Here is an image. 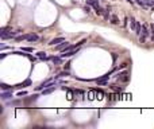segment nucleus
<instances>
[{
	"label": "nucleus",
	"instance_id": "20e7f679",
	"mask_svg": "<svg viewBox=\"0 0 154 129\" xmlns=\"http://www.w3.org/2000/svg\"><path fill=\"white\" fill-rule=\"evenodd\" d=\"M10 98H12V92L3 90V92H1V100H10Z\"/></svg>",
	"mask_w": 154,
	"mask_h": 129
},
{
	"label": "nucleus",
	"instance_id": "ddd939ff",
	"mask_svg": "<svg viewBox=\"0 0 154 129\" xmlns=\"http://www.w3.org/2000/svg\"><path fill=\"white\" fill-rule=\"evenodd\" d=\"M91 11H92V9H91V6L89 4H87V6L84 7V12L85 14H91Z\"/></svg>",
	"mask_w": 154,
	"mask_h": 129
},
{
	"label": "nucleus",
	"instance_id": "423d86ee",
	"mask_svg": "<svg viewBox=\"0 0 154 129\" xmlns=\"http://www.w3.org/2000/svg\"><path fill=\"white\" fill-rule=\"evenodd\" d=\"M68 46H69V43L65 40V42H62V43H60V44H57V46H55V49H57V50H62V51H64V50L66 49Z\"/></svg>",
	"mask_w": 154,
	"mask_h": 129
},
{
	"label": "nucleus",
	"instance_id": "a211bd4d",
	"mask_svg": "<svg viewBox=\"0 0 154 129\" xmlns=\"http://www.w3.org/2000/svg\"><path fill=\"white\" fill-rule=\"evenodd\" d=\"M68 100H73V93H72V90H68Z\"/></svg>",
	"mask_w": 154,
	"mask_h": 129
},
{
	"label": "nucleus",
	"instance_id": "f8f14e48",
	"mask_svg": "<svg viewBox=\"0 0 154 129\" xmlns=\"http://www.w3.org/2000/svg\"><path fill=\"white\" fill-rule=\"evenodd\" d=\"M37 57L39 58V59H47V55H46V52H43V51L38 52V54H37Z\"/></svg>",
	"mask_w": 154,
	"mask_h": 129
},
{
	"label": "nucleus",
	"instance_id": "9b49d317",
	"mask_svg": "<svg viewBox=\"0 0 154 129\" xmlns=\"http://www.w3.org/2000/svg\"><path fill=\"white\" fill-rule=\"evenodd\" d=\"M29 85H31V81H30V79H26L23 83H22V85L18 86V87H19V89H22V87H26V86H29Z\"/></svg>",
	"mask_w": 154,
	"mask_h": 129
},
{
	"label": "nucleus",
	"instance_id": "dca6fc26",
	"mask_svg": "<svg viewBox=\"0 0 154 129\" xmlns=\"http://www.w3.org/2000/svg\"><path fill=\"white\" fill-rule=\"evenodd\" d=\"M22 50H23V51H27V52H32V51H34V49H32V47H23Z\"/></svg>",
	"mask_w": 154,
	"mask_h": 129
},
{
	"label": "nucleus",
	"instance_id": "39448f33",
	"mask_svg": "<svg viewBox=\"0 0 154 129\" xmlns=\"http://www.w3.org/2000/svg\"><path fill=\"white\" fill-rule=\"evenodd\" d=\"M39 39V36H38L37 34H27V39L29 42H37V40Z\"/></svg>",
	"mask_w": 154,
	"mask_h": 129
},
{
	"label": "nucleus",
	"instance_id": "412c9836",
	"mask_svg": "<svg viewBox=\"0 0 154 129\" xmlns=\"http://www.w3.org/2000/svg\"><path fill=\"white\" fill-rule=\"evenodd\" d=\"M128 20H130V19H128V17H124V23H123V26H127V22H128Z\"/></svg>",
	"mask_w": 154,
	"mask_h": 129
},
{
	"label": "nucleus",
	"instance_id": "1a4fd4ad",
	"mask_svg": "<svg viewBox=\"0 0 154 129\" xmlns=\"http://www.w3.org/2000/svg\"><path fill=\"white\" fill-rule=\"evenodd\" d=\"M110 22L112 24H118L119 23V17L116 16V15H111V17H110Z\"/></svg>",
	"mask_w": 154,
	"mask_h": 129
},
{
	"label": "nucleus",
	"instance_id": "6e6552de",
	"mask_svg": "<svg viewBox=\"0 0 154 129\" xmlns=\"http://www.w3.org/2000/svg\"><path fill=\"white\" fill-rule=\"evenodd\" d=\"M55 89H57V86H50V87H46V89H43V94H50V93L54 92Z\"/></svg>",
	"mask_w": 154,
	"mask_h": 129
},
{
	"label": "nucleus",
	"instance_id": "7ed1b4c3",
	"mask_svg": "<svg viewBox=\"0 0 154 129\" xmlns=\"http://www.w3.org/2000/svg\"><path fill=\"white\" fill-rule=\"evenodd\" d=\"M118 79H119L120 82H128V79H130V75H128L127 71H123V73H120V74H119Z\"/></svg>",
	"mask_w": 154,
	"mask_h": 129
},
{
	"label": "nucleus",
	"instance_id": "aec40b11",
	"mask_svg": "<svg viewBox=\"0 0 154 129\" xmlns=\"http://www.w3.org/2000/svg\"><path fill=\"white\" fill-rule=\"evenodd\" d=\"M27 94V92H19L18 93V95H19V97H22V95H26Z\"/></svg>",
	"mask_w": 154,
	"mask_h": 129
},
{
	"label": "nucleus",
	"instance_id": "4be33fe9",
	"mask_svg": "<svg viewBox=\"0 0 154 129\" xmlns=\"http://www.w3.org/2000/svg\"><path fill=\"white\" fill-rule=\"evenodd\" d=\"M126 66H127V65H126V63H123V65H120V66H119V69H123V67H126Z\"/></svg>",
	"mask_w": 154,
	"mask_h": 129
},
{
	"label": "nucleus",
	"instance_id": "f257e3e1",
	"mask_svg": "<svg viewBox=\"0 0 154 129\" xmlns=\"http://www.w3.org/2000/svg\"><path fill=\"white\" fill-rule=\"evenodd\" d=\"M87 4H89L91 7H93L97 15H104L105 11L102 8V6L99 4V1H97V0H87Z\"/></svg>",
	"mask_w": 154,
	"mask_h": 129
},
{
	"label": "nucleus",
	"instance_id": "f03ea898",
	"mask_svg": "<svg viewBox=\"0 0 154 129\" xmlns=\"http://www.w3.org/2000/svg\"><path fill=\"white\" fill-rule=\"evenodd\" d=\"M62 42H65V38L64 36H58V38H54V39H51L50 40V46H57V44H60V43H62Z\"/></svg>",
	"mask_w": 154,
	"mask_h": 129
},
{
	"label": "nucleus",
	"instance_id": "9d476101",
	"mask_svg": "<svg viewBox=\"0 0 154 129\" xmlns=\"http://www.w3.org/2000/svg\"><path fill=\"white\" fill-rule=\"evenodd\" d=\"M110 77H111V73H107V74H104V75H103V77L97 78V79H96V81H107V79H108V78H110Z\"/></svg>",
	"mask_w": 154,
	"mask_h": 129
},
{
	"label": "nucleus",
	"instance_id": "0eeeda50",
	"mask_svg": "<svg viewBox=\"0 0 154 129\" xmlns=\"http://www.w3.org/2000/svg\"><path fill=\"white\" fill-rule=\"evenodd\" d=\"M137 24H138V22L134 17H130V28L133 30V31H135L137 30Z\"/></svg>",
	"mask_w": 154,
	"mask_h": 129
},
{
	"label": "nucleus",
	"instance_id": "5701e85b",
	"mask_svg": "<svg viewBox=\"0 0 154 129\" xmlns=\"http://www.w3.org/2000/svg\"><path fill=\"white\" fill-rule=\"evenodd\" d=\"M153 26H154V24H153Z\"/></svg>",
	"mask_w": 154,
	"mask_h": 129
},
{
	"label": "nucleus",
	"instance_id": "6ab92c4d",
	"mask_svg": "<svg viewBox=\"0 0 154 129\" xmlns=\"http://www.w3.org/2000/svg\"><path fill=\"white\" fill-rule=\"evenodd\" d=\"M93 94H95V92L91 90V92H89V100H93Z\"/></svg>",
	"mask_w": 154,
	"mask_h": 129
},
{
	"label": "nucleus",
	"instance_id": "4468645a",
	"mask_svg": "<svg viewBox=\"0 0 154 129\" xmlns=\"http://www.w3.org/2000/svg\"><path fill=\"white\" fill-rule=\"evenodd\" d=\"M0 86H1V89H3V90H11V87H10L7 83H1Z\"/></svg>",
	"mask_w": 154,
	"mask_h": 129
},
{
	"label": "nucleus",
	"instance_id": "2eb2a0df",
	"mask_svg": "<svg viewBox=\"0 0 154 129\" xmlns=\"http://www.w3.org/2000/svg\"><path fill=\"white\" fill-rule=\"evenodd\" d=\"M51 59H53V62L57 63V65H60V63H61V58H55V57H53Z\"/></svg>",
	"mask_w": 154,
	"mask_h": 129
},
{
	"label": "nucleus",
	"instance_id": "f3484780",
	"mask_svg": "<svg viewBox=\"0 0 154 129\" xmlns=\"http://www.w3.org/2000/svg\"><path fill=\"white\" fill-rule=\"evenodd\" d=\"M66 75H69V73H68V71H62V73H60V74L57 75V78H58V77H66Z\"/></svg>",
	"mask_w": 154,
	"mask_h": 129
}]
</instances>
